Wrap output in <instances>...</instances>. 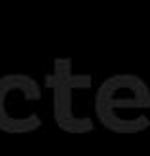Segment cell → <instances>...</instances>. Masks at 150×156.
<instances>
[{
	"label": "cell",
	"mask_w": 150,
	"mask_h": 156,
	"mask_svg": "<svg viewBox=\"0 0 150 156\" xmlns=\"http://www.w3.org/2000/svg\"><path fill=\"white\" fill-rule=\"evenodd\" d=\"M150 105L148 88L133 74H118L106 80L97 93V114L103 126L116 133L143 131L139 124L127 118L129 111H139Z\"/></svg>",
	"instance_id": "obj_1"
},
{
	"label": "cell",
	"mask_w": 150,
	"mask_h": 156,
	"mask_svg": "<svg viewBox=\"0 0 150 156\" xmlns=\"http://www.w3.org/2000/svg\"><path fill=\"white\" fill-rule=\"evenodd\" d=\"M46 84L55 90V122L57 126L70 133H85L91 131V118H78L72 112V88H89L91 76H72L70 74V59L55 61V74L46 76Z\"/></svg>",
	"instance_id": "obj_2"
}]
</instances>
